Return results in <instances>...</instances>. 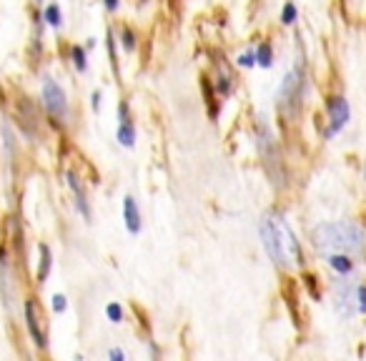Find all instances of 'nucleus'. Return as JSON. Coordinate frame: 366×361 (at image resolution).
Returning a JSON list of instances; mask_svg holds the SVG:
<instances>
[{"label":"nucleus","instance_id":"1","mask_svg":"<svg viewBox=\"0 0 366 361\" xmlns=\"http://www.w3.org/2000/svg\"><path fill=\"white\" fill-rule=\"evenodd\" d=\"M261 241L268 251L271 261L278 268H293L301 261V251H298V241L293 236V231L289 228V223L278 216H266L261 221Z\"/></svg>","mask_w":366,"mask_h":361},{"label":"nucleus","instance_id":"2","mask_svg":"<svg viewBox=\"0 0 366 361\" xmlns=\"http://www.w3.org/2000/svg\"><path fill=\"white\" fill-rule=\"evenodd\" d=\"M314 243L334 253H361L366 248V228L354 221L326 223L314 231Z\"/></svg>","mask_w":366,"mask_h":361},{"label":"nucleus","instance_id":"3","mask_svg":"<svg viewBox=\"0 0 366 361\" xmlns=\"http://www.w3.org/2000/svg\"><path fill=\"white\" fill-rule=\"evenodd\" d=\"M43 105L55 116V118H66L68 116V100H66V93H63V88L58 86L55 80L46 78V83H43Z\"/></svg>","mask_w":366,"mask_h":361},{"label":"nucleus","instance_id":"4","mask_svg":"<svg viewBox=\"0 0 366 361\" xmlns=\"http://www.w3.org/2000/svg\"><path fill=\"white\" fill-rule=\"evenodd\" d=\"M334 304H336V311L346 318L359 313L356 311V286H351L349 281H339L334 289Z\"/></svg>","mask_w":366,"mask_h":361},{"label":"nucleus","instance_id":"5","mask_svg":"<svg viewBox=\"0 0 366 361\" xmlns=\"http://www.w3.org/2000/svg\"><path fill=\"white\" fill-rule=\"evenodd\" d=\"M326 108H329V128H326V136H334V133H339L343 125H346V120H349V103L343 100V98H339V96H334V98H329V103H326Z\"/></svg>","mask_w":366,"mask_h":361},{"label":"nucleus","instance_id":"6","mask_svg":"<svg viewBox=\"0 0 366 361\" xmlns=\"http://www.w3.org/2000/svg\"><path fill=\"white\" fill-rule=\"evenodd\" d=\"M301 96V71L293 68L286 80L281 83V91H278V100H281V108H289L291 103H296Z\"/></svg>","mask_w":366,"mask_h":361},{"label":"nucleus","instance_id":"7","mask_svg":"<svg viewBox=\"0 0 366 361\" xmlns=\"http://www.w3.org/2000/svg\"><path fill=\"white\" fill-rule=\"evenodd\" d=\"M25 324H28V331L33 336V341L38 349H46L48 346V338H46V331L40 329V318H38V309L33 301H25Z\"/></svg>","mask_w":366,"mask_h":361},{"label":"nucleus","instance_id":"8","mask_svg":"<svg viewBox=\"0 0 366 361\" xmlns=\"http://www.w3.org/2000/svg\"><path fill=\"white\" fill-rule=\"evenodd\" d=\"M66 178H68V186H71L73 196H75V206H78V211L83 214V218H85V221H91V206H88V201H85V193H83V186H80L78 176H75L73 171H68V173H66Z\"/></svg>","mask_w":366,"mask_h":361},{"label":"nucleus","instance_id":"9","mask_svg":"<svg viewBox=\"0 0 366 361\" xmlns=\"http://www.w3.org/2000/svg\"><path fill=\"white\" fill-rule=\"evenodd\" d=\"M123 221L128 226V231L131 233H138L141 231V214H138V206L131 196L123 198Z\"/></svg>","mask_w":366,"mask_h":361},{"label":"nucleus","instance_id":"10","mask_svg":"<svg viewBox=\"0 0 366 361\" xmlns=\"http://www.w3.org/2000/svg\"><path fill=\"white\" fill-rule=\"evenodd\" d=\"M118 143L125 145V148H131L136 143V131H133L131 118H123L121 120V125H118Z\"/></svg>","mask_w":366,"mask_h":361},{"label":"nucleus","instance_id":"11","mask_svg":"<svg viewBox=\"0 0 366 361\" xmlns=\"http://www.w3.org/2000/svg\"><path fill=\"white\" fill-rule=\"evenodd\" d=\"M329 266L336 268L339 273H349L354 268V261L349 259V253H331V256H329Z\"/></svg>","mask_w":366,"mask_h":361},{"label":"nucleus","instance_id":"12","mask_svg":"<svg viewBox=\"0 0 366 361\" xmlns=\"http://www.w3.org/2000/svg\"><path fill=\"white\" fill-rule=\"evenodd\" d=\"M48 271H50V248L40 246V266H38V281L40 284L48 279Z\"/></svg>","mask_w":366,"mask_h":361},{"label":"nucleus","instance_id":"13","mask_svg":"<svg viewBox=\"0 0 366 361\" xmlns=\"http://www.w3.org/2000/svg\"><path fill=\"white\" fill-rule=\"evenodd\" d=\"M256 66H261V68H271L273 66V53H271L268 43L258 46V50H256Z\"/></svg>","mask_w":366,"mask_h":361},{"label":"nucleus","instance_id":"14","mask_svg":"<svg viewBox=\"0 0 366 361\" xmlns=\"http://www.w3.org/2000/svg\"><path fill=\"white\" fill-rule=\"evenodd\" d=\"M43 18H46V20H48V25H53V28H60V23H63V18H60V8H58L55 3H50V5L46 8Z\"/></svg>","mask_w":366,"mask_h":361},{"label":"nucleus","instance_id":"15","mask_svg":"<svg viewBox=\"0 0 366 361\" xmlns=\"http://www.w3.org/2000/svg\"><path fill=\"white\" fill-rule=\"evenodd\" d=\"M296 15H298L296 5H293V3H286V5H284V10H281V23H286V25L296 23Z\"/></svg>","mask_w":366,"mask_h":361},{"label":"nucleus","instance_id":"16","mask_svg":"<svg viewBox=\"0 0 366 361\" xmlns=\"http://www.w3.org/2000/svg\"><path fill=\"white\" fill-rule=\"evenodd\" d=\"M73 63H75V68L83 73L85 68H88V63H85V53H83V48L80 46H75L73 48Z\"/></svg>","mask_w":366,"mask_h":361},{"label":"nucleus","instance_id":"17","mask_svg":"<svg viewBox=\"0 0 366 361\" xmlns=\"http://www.w3.org/2000/svg\"><path fill=\"white\" fill-rule=\"evenodd\" d=\"M105 313H108V318H111L113 324H121V321H123V309H121V304H108Z\"/></svg>","mask_w":366,"mask_h":361},{"label":"nucleus","instance_id":"18","mask_svg":"<svg viewBox=\"0 0 366 361\" xmlns=\"http://www.w3.org/2000/svg\"><path fill=\"white\" fill-rule=\"evenodd\" d=\"M356 311L366 313V286H356Z\"/></svg>","mask_w":366,"mask_h":361},{"label":"nucleus","instance_id":"19","mask_svg":"<svg viewBox=\"0 0 366 361\" xmlns=\"http://www.w3.org/2000/svg\"><path fill=\"white\" fill-rule=\"evenodd\" d=\"M121 43H123L125 50H133V46H136L133 43V33L131 30H121Z\"/></svg>","mask_w":366,"mask_h":361},{"label":"nucleus","instance_id":"20","mask_svg":"<svg viewBox=\"0 0 366 361\" xmlns=\"http://www.w3.org/2000/svg\"><path fill=\"white\" fill-rule=\"evenodd\" d=\"M66 306H68V301H66V296H53V311L55 313H60V311H66Z\"/></svg>","mask_w":366,"mask_h":361},{"label":"nucleus","instance_id":"21","mask_svg":"<svg viewBox=\"0 0 366 361\" xmlns=\"http://www.w3.org/2000/svg\"><path fill=\"white\" fill-rule=\"evenodd\" d=\"M239 66H244V68L256 66V53H244V55L239 58Z\"/></svg>","mask_w":366,"mask_h":361},{"label":"nucleus","instance_id":"22","mask_svg":"<svg viewBox=\"0 0 366 361\" xmlns=\"http://www.w3.org/2000/svg\"><path fill=\"white\" fill-rule=\"evenodd\" d=\"M108 356H111V359H113V361H123V359H125V354H123V351H121V349H113V351H111V354H108Z\"/></svg>","mask_w":366,"mask_h":361},{"label":"nucleus","instance_id":"23","mask_svg":"<svg viewBox=\"0 0 366 361\" xmlns=\"http://www.w3.org/2000/svg\"><path fill=\"white\" fill-rule=\"evenodd\" d=\"M103 3H105L108 10H118V0H103Z\"/></svg>","mask_w":366,"mask_h":361},{"label":"nucleus","instance_id":"24","mask_svg":"<svg viewBox=\"0 0 366 361\" xmlns=\"http://www.w3.org/2000/svg\"><path fill=\"white\" fill-rule=\"evenodd\" d=\"M98 108H100V93L96 91L93 93V111H98Z\"/></svg>","mask_w":366,"mask_h":361}]
</instances>
